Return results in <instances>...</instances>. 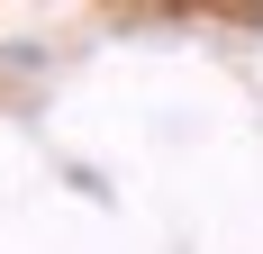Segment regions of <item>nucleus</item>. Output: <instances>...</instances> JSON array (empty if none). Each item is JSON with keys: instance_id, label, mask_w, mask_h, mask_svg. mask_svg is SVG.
<instances>
[{"instance_id": "f257e3e1", "label": "nucleus", "mask_w": 263, "mask_h": 254, "mask_svg": "<svg viewBox=\"0 0 263 254\" xmlns=\"http://www.w3.org/2000/svg\"><path fill=\"white\" fill-rule=\"evenodd\" d=\"M254 37H263V9H254Z\"/></svg>"}]
</instances>
